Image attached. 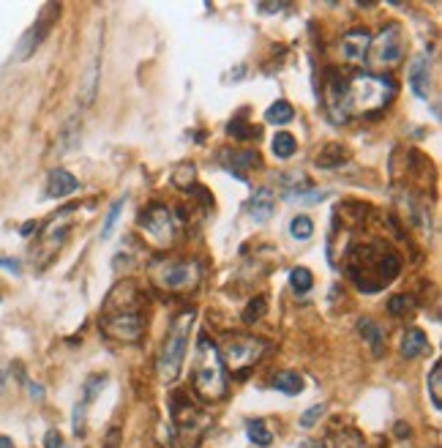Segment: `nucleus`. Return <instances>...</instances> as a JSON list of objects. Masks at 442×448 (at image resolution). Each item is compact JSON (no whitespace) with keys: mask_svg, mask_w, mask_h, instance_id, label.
<instances>
[{"mask_svg":"<svg viewBox=\"0 0 442 448\" xmlns=\"http://www.w3.org/2000/svg\"><path fill=\"white\" fill-rule=\"evenodd\" d=\"M150 276L167 293H192L202 279V268L194 260H164L150 265Z\"/></svg>","mask_w":442,"mask_h":448,"instance_id":"5","label":"nucleus"},{"mask_svg":"<svg viewBox=\"0 0 442 448\" xmlns=\"http://www.w3.org/2000/svg\"><path fill=\"white\" fill-rule=\"evenodd\" d=\"M325 112L330 118V124H347L349 118V101H347V82L339 72H328L325 74Z\"/></svg>","mask_w":442,"mask_h":448,"instance_id":"10","label":"nucleus"},{"mask_svg":"<svg viewBox=\"0 0 442 448\" xmlns=\"http://www.w3.org/2000/svg\"><path fill=\"white\" fill-rule=\"evenodd\" d=\"M104 383H107V377H101V374L88 377V380H85V388H82V391H85V394H82V404H91V402L98 397V391H101Z\"/></svg>","mask_w":442,"mask_h":448,"instance_id":"33","label":"nucleus"},{"mask_svg":"<svg viewBox=\"0 0 442 448\" xmlns=\"http://www.w3.org/2000/svg\"><path fill=\"white\" fill-rule=\"evenodd\" d=\"M290 235H293L295 241H309V238L314 235V222H312V216H306V213L293 216V222H290Z\"/></svg>","mask_w":442,"mask_h":448,"instance_id":"28","label":"nucleus"},{"mask_svg":"<svg viewBox=\"0 0 442 448\" xmlns=\"http://www.w3.org/2000/svg\"><path fill=\"white\" fill-rule=\"evenodd\" d=\"M314 162H317L319 170H333V167H339L342 162H347V148L339 145V143H330V145H325V148L319 150V156Z\"/></svg>","mask_w":442,"mask_h":448,"instance_id":"21","label":"nucleus"},{"mask_svg":"<svg viewBox=\"0 0 442 448\" xmlns=\"http://www.w3.org/2000/svg\"><path fill=\"white\" fill-rule=\"evenodd\" d=\"M268 342L257 339V336H229L219 348V358L224 369L243 374L248 372L254 364H260V358L265 355Z\"/></svg>","mask_w":442,"mask_h":448,"instance_id":"6","label":"nucleus"},{"mask_svg":"<svg viewBox=\"0 0 442 448\" xmlns=\"http://www.w3.org/2000/svg\"><path fill=\"white\" fill-rule=\"evenodd\" d=\"M413 309V298L410 296H393L391 303H388V312H391L393 317H401V315H407Z\"/></svg>","mask_w":442,"mask_h":448,"instance_id":"34","label":"nucleus"},{"mask_svg":"<svg viewBox=\"0 0 442 448\" xmlns=\"http://www.w3.org/2000/svg\"><path fill=\"white\" fill-rule=\"evenodd\" d=\"M374 52V63L377 66H396L404 58V36H401V25L391 22L382 27V33L377 39H371V50Z\"/></svg>","mask_w":442,"mask_h":448,"instance_id":"9","label":"nucleus"},{"mask_svg":"<svg viewBox=\"0 0 442 448\" xmlns=\"http://www.w3.org/2000/svg\"><path fill=\"white\" fill-rule=\"evenodd\" d=\"M79 189V180L74 178L69 170H63V167H58V170H52L47 178V197L52 199H63L74 195Z\"/></svg>","mask_w":442,"mask_h":448,"instance_id":"15","label":"nucleus"},{"mask_svg":"<svg viewBox=\"0 0 442 448\" xmlns=\"http://www.w3.org/2000/svg\"><path fill=\"white\" fill-rule=\"evenodd\" d=\"M410 91L417 99H429V93H431V69H429V60L423 55L413 58V63H410Z\"/></svg>","mask_w":442,"mask_h":448,"instance_id":"14","label":"nucleus"},{"mask_svg":"<svg viewBox=\"0 0 442 448\" xmlns=\"http://www.w3.org/2000/svg\"><path fill=\"white\" fill-rule=\"evenodd\" d=\"M98 79H101V44H96L93 58L88 63V72H85V82H82V104H93L98 91Z\"/></svg>","mask_w":442,"mask_h":448,"instance_id":"17","label":"nucleus"},{"mask_svg":"<svg viewBox=\"0 0 442 448\" xmlns=\"http://www.w3.org/2000/svg\"><path fill=\"white\" fill-rule=\"evenodd\" d=\"M401 274V257L382 244H358L347 251V276L358 290L377 293Z\"/></svg>","mask_w":442,"mask_h":448,"instance_id":"1","label":"nucleus"},{"mask_svg":"<svg viewBox=\"0 0 442 448\" xmlns=\"http://www.w3.org/2000/svg\"><path fill=\"white\" fill-rule=\"evenodd\" d=\"M0 448H14V443H11V437H6V435H0Z\"/></svg>","mask_w":442,"mask_h":448,"instance_id":"42","label":"nucleus"},{"mask_svg":"<svg viewBox=\"0 0 442 448\" xmlns=\"http://www.w3.org/2000/svg\"><path fill=\"white\" fill-rule=\"evenodd\" d=\"M396 99V82L391 77L382 74H361L352 79V85H347V101H349V112H361V115H374L388 110V104Z\"/></svg>","mask_w":442,"mask_h":448,"instance_id":"4","label":"nucleus"},{"mask_svg":"<svg viewBox=\"0 0 442 448\" xmlns=\"http://www.w3.org/2000/svg\"><path fill=\"white\" fill-rule=\"evenodd\" d=\"M219 162L229 173L241 175V178H243V173H248V170H254V167L262 164V159H260L257 150H227V148L219 153Z\"/></svg>","mask_w":442,"mask_h":448,"instance_id":"13","label":"nucleus"},{"mask_svg":"<svg viewBox=\"0 0 442 448\" xmlns=\"http://www.w3.org/2000/svg\"><path fill=\"white\" fill-rule=\"evenodd\" d=\"M227 131H229L235 140H257V137H260V126L243 121V115H241V118H232L229 126H227Z\"/></svg>","mask_w":442,"mask_h":448,"instance_id":"27","label":"nucleus"},{"mask_svg":"<svg viewBox=\"0 0 442 448\" xmlns=\"http://www.w3.org/2000/svg\"><path fill=\"white\" fill-rule=\"evenodd\" d=\"M30 394H33V399H41V397H44V391H41V386H30Z\"/></svg>","mask_w":442,"mask_h":448,"instance_id":"40","label":"nucleus"},{"mask_svg":"<svg viewBox=\"0 0 442 448\" xmlns=\"http://www.w3.org/2000/svg\"><path fill=\"white\" fill-rule=\"evenodd\" d=\"M246 435H248V440H251L254 446H260V448L273 443V432H270L268 423L262 421V419H254V421L246 423Z\"/></svg>","mask_w":442,"mask_h":448,"instance_id":"23","label":"nucleus"},{"mask_svg":"<svg viewBox=\"0 0 442 448\" xmlns=\"http://www.w3.org/2000/svg\"><path fill=\"white\" fill-rule=\"evenodd\" d=\"M429 397H431L434 410H442V361H434L429 372Z\"/></svg>","mask_w":442,"mask_h":448,"instance_id":"26","label":"nucleus"},{"mask_svg":"<svg viewBox=\"0 0 442 448\" xmlns=\"http://www.w3.org/2000/svg\"><path fill=\"white\" fill-rule=\"evenodd\" d=\"M371 33L366 27H352L342 36V44H339V52L342 58L349 63V66H361L368 58V50H371Z\"/></svg>","mask_w":442,"mask_h":448,"instance_id":"12","label":"nucleus"},{"mask_svg":"<svg viewBox=\"0 0 442 448\" xmlns=\"http://www.w3.org/2000/svg\"><path fill=\"white\" fill-rule=\"evenodd\" d=\"M246 211H248V216H251L254 222H268L270 216H273V211H276V197H273V192H268V189L254 192L251 199L246 202Z\"/></svg>","mask_w":442,"mask_h":448,"instance_id":"16","label":"nucleus"},{"mask_svg":"<svg viewBox=\"0 0 442 448\" xmlns=\"http://www.w3.org/2000/svg\"><path fill=\"white\" fill-rule=\"evenodd\" d=\"M33 230H36V222H27V224H22V230H20V232H22V235H30Z\"/></svg>","mask_w":442,"mask_h":448,"instance_id":"41","label":"nucleus"},{"mask_svg":"<svg viewBox=\"0 0 442 448\" xmlns=\"http://www.w3.org/2000/svg\"><path fill=\"white\" fill-rule=\"evenodd\" d=\"M358 334L368 342V348H371L374 355L382 353V348H385V331H382V325H377L374 320L363 317V320H358Z\"/></svg>","mask_w":442,"mask_h":448,"instance_id":"20","label":"nucleus"},{"mask_svg":"<svg viewBox=\"0 0 442 448\" xmlns=\"http://www.w3.org/2000/svg\"><path fill=\"white\" fill-rule=\"evenodd\" d=\"M300 448H325V443L322 440H303Z\"/></svg>","mask_w":442,"mask_h":448,"instance_id":"39","label":"nucleus"},{"mask_svg":"<svg viewBox=\"0 0 442 448\" xmlns=\"http://www.w3.org/2000/svg\"><path fill=\"white\" fill-rule=\"evenodd\" d=\"M98 331L123 345H140L145 336V312H112L98 315Z\"/></svg>","mask_w":442,"mask_h":448,"instance_id":"7","label":"nucleus"},{"mask_svg":"<svg viewBox=\"0 0 442 448\" xmlns=\"http://www.w3.org/2000/svg\"><path fill=\"white\" fill-rule=\"evenodd\" d=\"M270 148H273L276 159H293L295 150H297V140L290 131H276V137L270 140Z\"/></svg>","mask_w":442,"mask_h":448,"instance_id":"22","label":"nucleus"},{"mask_svg":"<svg viewBox=\"0 0 442 448\" xmlns=\"http://www.w3.org/2000/svg\"><path fill=\"white\" fill-rule=\"evenodd\" d=\"M123 205H126V197L115 199V202H112V208L107 211V219H104V224H101V238H107V235L112 232V227H115V222H118V216H121Z\"/></svg>","mask_w":442,"mask_h":448,"instance_id":"32","label":"nucleus"},{"mask_svg":"<svg viewBox=\"0 0 442 448\" xmlns=\"http://www.w3.org/2000/svg\"><path fill=\"white\" fill-rule=\"evenodd\" d=\"M0 268H6L11 274H22V265L17 260H11V257H0Z\"/></svg>","mask_w":442,"mask_h":448,"instance_id":"37","label":"nucleus"},{"mask_svg":"<svg viewBox=\"0 0 442 448\" xmlns=\"http://www.w3.org/2000/svg\"><path fill=\"white\" fill-rule=\"evenodd\" d=\"M44 448H63V435L58 429H49L44 435Z\"/></svg>","mask_w":442,"mask_h":448,"instance_id":"36","label":"nucleus"},{"mask_svg":"<svg viewBox=\"0 0 442 448\" xmlns=\"http://www.w3.org/2000/svg\"><path fill=\"white\" fill-rule=\"evenodd\" d=\"M137 224H140V230H145L147 238L153 244H159V246H170L172 238H175V219H172L170 208L161 205V202H153L150 208H145L140 213Z\"/></svg>","mask_w":442,"mask_h":448,"instance_id":"8","label":"nucleus"},{"mask_svg":"<svg viewBox=\"0 0 442 448\" xmlns=\"http://www.w3.org/2000/svg\"><path fill=\"white\" fill-rule=\"evenodd\" d=\"M58 14H60V6H55V3L44 6L41 17L36 20V25L30 27V30H27V33L22 36V41H20V50H17V60L30 58L33 52L41 47V41L47 39V33L52 30V25H55V17H58Z\"/></svg>","mask_w":442,"mask_h":448,"instance_id":"11","label":"nucleus"},{"mask_svg":"<svg viewBox=\"0 0 442 448\" xmlns=\"http://www.w3.org/2000/svg\"><path fill=\"white\" fill-rule=\"evenodd\" d=\"M265 312H268V298H265V296H257V298H251V301H248V306L243 309V323L246 325L260 323V320L265 317Z\"/></svg>","mask_w":442,"mask_h":448,"instance_id":"29","label":"nucleus"},{"mask_svg":"<svg viewBox=\"0 0 442 448\" xmlns=\"http://www.w3.org/2000/svg\"><path fill=\"white\" fill-rule=\"evenodd\" d=\"M194 178H196L194 164H180V167L172 173V183H175L178 189H186V192H189V189L194 186Z\"/></svg>","mask_w":442,"mask_h":448,"instance_id":"31","label":"nucleus"},{"mask_svg":"<svg viewBox=\"0 0 442 448\" xmlns=\"http://www.w3.org/2000/svg\"><path fill=\"white\" fill-rule=\"evenodd\" d=\"M429 350V339L420 328H407L404 336H401V355L404 358H417Z\"/></svg>","mask_w":442,"mask_h":448,"instance_id":"18","label":"nucleus"},{"mask_svg":"<svg viewBox=\"0 0 442 448\" xmlns=\"http://www.w3.org/2000/svg\"><path fill=\"white\" fill-rule=\"evenodd\" d=\"M293 118H295V110L290 101H273L268 107V112H265V121H268V124H276V126L290 124Z\"/></svg>","mask_w":442,"mask_h":448,"instance_id":"24","label":"nucleus"},{"mask_svg":"<svg viewBox=\"0 0 442 448\" xmlns=\"http://www.w3.org/2000/svg\"><path fill=\"white\" fill-rule=\"evenodd\" d=\"M273 388L287 394V397H297L303 391V377L295 369H281V372L273 374Z\"/></svg>","mask_w":442,"mask_h":448,"instance_id":"19","label":"nucleus"},{"mask_svg":"<svg viewBox=\"0 0 442 448\" xmlns=\"http://www.w3.org/2000/svg\"><path fill=\"white\" fill-rule=\"evenodd\" d=\"M192 328H194V312L192 309L172 320L170 331L164 336V345H161V353H159V361H156V372H159L161 383H175L180 377Z\"/></svg>","mask_w":442,"mask_h":448,"instance_id":"2","label":"nucleus"},{"mask_svg":"<svg viewBox=\"0 0 442 448\" xmlns=\"http://www.w3.org/2000/svg\"><path fill=\"white\" fill-rule=\"evenodd\" d=\"M322 416H325V404H312V407L300 416V426H303V429H309V426H314Z\"/></svg>","mask_w":442,"mask_h":448,"instance_id":"35","label":"nucleus"},{"mask_svg":"<svg viewBox=\"0 0 442 448\" xmlns=\"http://www.w3.org/2000/svg\"><path fill=\"white\" fill-rule=\"evenodd\" d=\"M227 369L219 358V348L208 342V336H199L196 348V367H194V391L205 402H219L227 397Z\"/></svg>","mask_w":442,"mask_h":448,"instance_id":"3","label":"nucleus"},{"mask_svg":"<svg viewBox=\"0 0 442 448\" xmlns=\"http://www.w3.org/2000/svg\"><path fill=\"white\" fill-rule=\"evenodd\" d=\"M290 284H293V290L297 296H306L312 287H314V274L309 271V268H303V265H297L290 271Z\"/></svg>","mask_w":442,"mask_h":448,"instance_id":"25","label":"nucleus"},{"mask_svg":"<svg viewBox=\"0 0 442 448\" xmlns=\"http://www.w3.org/2000/svg\"><path fill=\"white\" fill-rule=\"evenodd\" d=\"M257 8H260V14H279V11H284V3H260Z\"/></svg>","mask_w":442,"mask_h":448,"instance_id":"38","label":"nucleus"},{"mask_svg":"<svg viewBox=\"0 0 442 448\" xmlns=\"http://www.w3.org/2000/svg\"><path fill=\"white\" fill-rule=\"evenodd\" d=\"M333 446L336 448H366L363 446V435H361L358 429H342V432L336 435Z\"/></svg>","mask_w":442,"mask_h":448,"instance_id":"30","label":"nucleus"}]
</instances>
